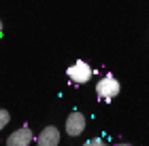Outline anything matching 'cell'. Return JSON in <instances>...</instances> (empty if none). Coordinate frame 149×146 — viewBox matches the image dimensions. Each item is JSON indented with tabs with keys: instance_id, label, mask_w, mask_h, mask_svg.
<instances>
[{
	"instance_id": "1",
	"label": "cell",
	"mask_w": 149,
	"mask_h": 146,
	"mask_svg": "<svg viewBox=\"0 0 149 146\" xmlns=\"http://www.w3.org/2000/svg\"><path fill=\"white\" fill-rule=\"evenodd\" d=\"M119 91H121V85H119V81L113 74H104L96 83V95H98V99H102V102L115 99L119 95Z\"/></svg>"
},
{
	"instance_id": "3",
	"label": "cell",
	"mask_w": 149,
	"mask_h": 146,
	"mask_svg": "<svg viewBox=\"0 0 149 146\" xmlns=\"http://www.w3.org/2000/svg\"><path fill=\"white\" fill-rule=\"evenodd\" d=\"M87 127V119L83 112H79V110H72L68 119H66V125H64V129H66V136H70V138H77L81 136L85 131Z\"/></svg>"
},
{
	"instance_id": "8",
	"label": "cell",
	"mask_w": 149,
	"mask_h": 146,
	"mask_svg": "<svg viewBox=\"0 0 149 146\" xmlns=\"http://www.w3.org/2000/svg\"><path fill=\"white\" fill-rule=\"evenodd\" d=\"M115 146H134V144H128V142H119V144H115Z\"/></svg>"
},
{
	"instance_id": "4",
	"label": "cell",
	"mask_w": 149,
	"mask_h": 146,
	"mask_svg": "<svg viewBox=\"0 0 149 146\" xmlns=\"http://www.w3.org/2000/svg\"><path fill=\"white\" fill-rule=\"evenodd\" d=\"M34 140H36V136L32 134V129L28 127V125H24V127L15 129L13 134H9V138H6V146H30Z\"/></svg>"
},
{
	"instance_id": "6",
	"label": "cell",
	"mask_w": 149,
	"mask_h": 146,
	"mask_svg": "<svg viewBox=\"0 0 149 146\" xmlns=\"http://www.w3.org/2000/svg\"><path fill=\"white\" fill-rule=\"evenodd\" d=\"M11 121V114H9V110H4V108H0V131H2L6 125H9Z\"/></svg>"
},
{
	"instance_id": "2",
	"label": "cell",
	"mask_w": 149,
	"mask_h": 146,
	"mask_svg": "<svg viewBox=\"0 0 149 146\" xmlns=\"http://www.w3.org/2000/svg\"><path fill=\"white\" fill-rule=\"evenodd\" d=\"M66 76H68L70 83H74V85H85V83L92 81L94 68L87 62H83V59H77L74 64H70L68 68H66Z\"/></svg>"
},
{
	"instance_id": "7",
	"label": "cell",
	"mask_w": 149,
	"mask_h": 146,
	"mask_svg": "<svg viewBox=\"0 0 149 146\" xmlns=\"http://www.w3.org/2000/svg\"><path fill=\"white\" fill-rule=\"evenodd\" d=\"M83 146H109V144H107L102 138H92V140H87Z\"/></svg>"
},
{
	"instance_id": "9",
	"label": "cell",
	"mask_w": 149,
	"mask_h": 146,
	"mask_svg": "<svg viewBox=\"0 0 149 146\" xmlns=\"http://www.w3.org/2000/svg\"><path fill=\"white\" fill-rule=\"evenodd\" d=\"M0 34H2V19H0Z\"/></svg>"
},
{
	"instance_id": "5",
	"label": "cell",
	"mask_w": 149,
	"mask_h": 146,
	"mask_svg": "<svg viewBox=\"0 0 149 146\" xmlns=\"http://www.w3.org/2000/svg\"><path fill=\"white\" fill-rule=\"evenodd\" d=\"M36 146H60V129L56 125H47L36 136Z\"/></svg>"
}]
</instances>
